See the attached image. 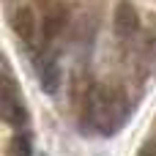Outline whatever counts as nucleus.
<instances>
[{
    "instance_id": "1a4fd4ad",
    "label": "nucleus",
    "mask_w": 156,
    "mask_h": 156,
    "mask_svg": "<svg viewBox=\"0 0 156 156\" xmlns=\"http://www.w3.org/2000/svg\"><path fill=\"white\" fill-rule=\"evenodd\" d=\"M41 156H44V154H41Z\"/></svg>"
},
{
    "instance_id": "0eeeda50",
    "label": "nucleus",
    "mask_w": 156,
    "mask_h": 156,
    "mask_svg": "<svg viewBox=\"0 0 156 156\" xmlns=\"http://www.w3.org/2000/svg\"><path fill=\"white\" fill-rule=\"evenodd\" d=\"M11 154L14 156H33L30 137H27V134H16V137L11 140Z\"/></svg>"
},
{
    "instance_id": "f03ea898",
    "label": "nucleus",
    "mask_w": 156,
    "mask_h": 156,
    "mask_svg": "<svg viewBox=\"0 0 156 156\" xmlns=\"http://www.w3.org/2000/svg\"><path fill=\"white\" fill-rule=\"evenodd\" d=\"M0 110H3V121L8 126H25L27 123V110L22 104V93H19V85L14 82L11 71H8V63L3 66V88H0Z\"/></svg>"
},
{
    "instance_id": "423d86ee",
    "label": "nucleus",
    "mask_w": 156,
    "mask_h": 156,
    "mask_svg": "<svg viewBox=\"0 0 156 156\" xmlns=\"http://www.w3.org/2000/svg\"><path fill=\"white\" fill-rule=\"evenodd\" d=\"M66 22H69V11H66V5H52V8H47L44 22H41V36H44V41L58 38V36L63 33Z\"/></svg>"
},
{
    "instance_id": "39448f33",
    "label": "nucleus",
    "mask_w": 156,
    "mask_h": 156,
    "mask_svg": "<svg viewBox=\"0 0 156 156\" xmlns=\"http://www.w3.org/2000/svg\"><path fill=\"white\" fill-rule=\"evenodd\" d=\"M60 82H63L60 63L55 60V55H47V58L38 63V85H41V90H44L47 96H58Z\"/></svg>"
},
{
    "instance_id": "7ed1b4c3",
    "label": "nucleus",
    "mask_w": 156,
    "mask_h": 156,
    "mask_svg": "<svg viewBox=\"0 0 156 156\" xmlns=\"http://www.w3.org/2000/svg\"><path fill=\"white\" fill-rule=\"evenodd\" d=\"M11 30L16 36V41L27 49L36 47V38H38V19H36V11L30 5H19L14 8L11 14Z\"/></svg>"
},
{
    "instance_id": "6e6552de",
    "label": "nucleus",
    "mask_w": 156,
    "mask_h": 156,
    "mask_svg": "<svg viewBox=\"0 0 156 156\" xmlns=\"http://www.w3.org/2000/svg\"><path fill=\"white\" fill-rule=\"evenodd\" d=\"M137 156H156V140H148L143 148H140V154Z\"/></svg>"
},
{
    "instance_id": "20e7f679",
    "label": "nucleus",
    "mask_w": 156,
    "mask_h": 156,
    "mask_svg": "<svg viewBox=\"0 0 156 156\" xmlns=\"http://www.w3.org/2000/svg\"><path fill=\"white\" fill-rule=\"evenodd\" d=\"M112 27H115V36L118 38H134L137 36V30H140V14H137V8L129 0H121L118 3Z\"/></svg>"
},
{
    "instance_id": "f257e3e1",
    "label": "nucleus",
    "mask_w": 156,
    "mask_h": 156,
    "mask_svg": "<svg viewBox=\"0 0 156 156\" xmlns=\"http://www.w3.org/2000/svg\"><path fill=\"white\" fill-rule=\"evenodd\" d=\"M129 115H132V107H129V99L121 88L90 85V90L85 93L82 126L88 132H96L101 137H112L123 129Z\"/></svg>"
}]
</instances>
